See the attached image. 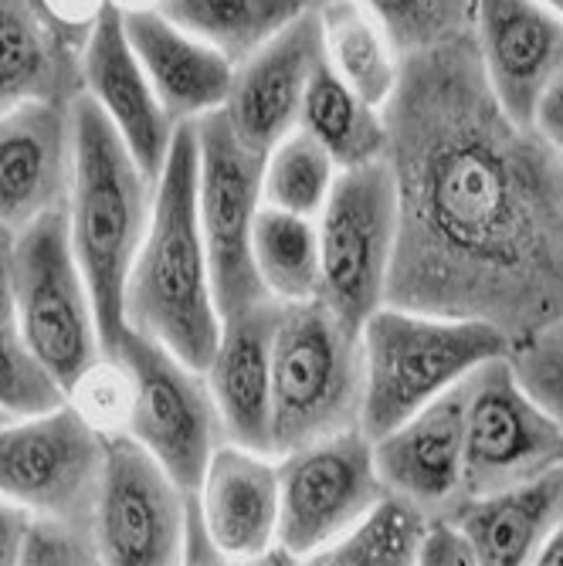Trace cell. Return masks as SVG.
Instances as JSON below:
<instances>
[{
    "instance_id": "obj_1",
    "label": "cell",
    "mask_w": 563,
    "mask_h": 566,
    "mask_svg": "<svg viewBox=\"0 0 563 566\" xmlns=\"http://www.w3.org/2000/svg\"><path fill=\"white\" fill-rule=\"evenodd\" d=\"M397 187L387 302L482 319L513 349L563 323V157L509 116L472 31L404 55L384 106Z\"/></svg>"
},
{
    "instance_id": "obj_2",
    "label": "cell",
    "mask_w": 563,
    "mask_h": 566,
    "mask_svg": "<svg viewBox=\"0 0 563 566\" xmlns=\"http://www.w3.org/2000/svg\"><path fill=\"white\" fill-rule=\"evenodd\" d=\"M123 313L126 326L160 339L184 364L197 370L211 364L221 336V313L197 218L194 123H177L170 157L153 193L149 228L126 279Z\"/></svg>"
},
{
    "instance_id": "obj_3",
    "label": "cell",
    "mask_w": 563,
    "mask_h": 566,
    "mask_svg": "<svg viewBox=\"0 0 563 566\" xmlns=\"http://www.w3.org/2000/svg\"><path fill=\"white\" fill-rule=\"evenodd\" d=\"M72 126L75 170L69 190V234L92 292L102 346L106 356H113L126 326V279L149 228L157 180L143 174L126 139L88 92L72 102Z\"/></svg>"
},
{
    "instance_id": "obj_4",
    "label": "cell",
    "mask_w": 563,
    "mask_h": 566,
    "mask_svg": "<svg viewBox=\"0 0 563 566\" xmlns=\"http://www.w3.org/2000/svg\"><path fill=\"white\" fill-rule=\"evenodd\" d=\"M364 410L374 441L441 394L462 387L482 364L513 356V339L482 319H458L384 302L361 329Z\"/></svg>"
},
{
    "instance_id": "obj_5",
    "label": "cell",
    "mask_w": 563,
    "mask_h": 566,
    "mask_svg": "<svg viewBox=\"0 0 563 566\" xmlns=\"http://www.w3.org/2000/svg\"><path fill=\"white\" fill-rule=\"evenodd\" d=\"M364 346L316 295L279 305L272 333V451L361 428Z\"/></svg>"
},
{
    "instance_id": "obj_6",
    "label": "cell",
    "mask_w": 563,
    "mask_h": 566,
    "mask_svg": "<svg viewBox=\"0 0 563 566\" xmlns=\"http://www.w3.org/2000/svg\"><path fill=\"white\" fill-rule=\"evenodd\" d=\"M11 285L24 343L65 394L106 356L92 292L72 251L69 208L48 211L14 234Z\"/></svg>"
},
{
    "instance_id": "obj_7",
    "label": "cell",
    "mask_w": 563,
    "mask_h": 566,
    "mask_svg": "<svg viewBox=\"0 0 563 566\" xmlns=\"http://www.w3.org/2000/svg\"><path fill=\"white\" fill-rule=\"evenodd\" d=\"M316 228L320 298L361 333L387 302L397 251V187L387 160L340 170Z\"/></svg>"
},
{
    "instance_id": "obj_8",
    "label": "cell",
    "mask_w": 563,
    "mask_h": 566,
    "mask_svg": "<svg viewBox=\"0 0 563 566\" xmlns=\"http://www.w3.org/2000/svg\"><path fill=\"white\" fill-rule=\"evenodd\" d=\"M197 126V218L208 248L211 285L218 313L234 316L241 308L272 302L254 275L251 231L262 211L265 153L238 139L221 109L194 119Z\"/></svg>"
},
{
    "instance_id": "obj_9",
    "label": "cell",
    "mask_w": 563,
    "mask_h": 566,
    "mask_svg": "<svg viewBox=\"0 0 563 566\" xmlns=\"http://www.w3.org/2000/svg\"><path fill=\"white\" fill-rule=\"evenodd\" d=\"M563 469V424L523 384L513 356H496L466 380L462 495H489Z\"/></svg>"
},
{
    "instance_id": "obj_10",
    "label": "cell",
    "mask_w": 563,
    "mask_h": 566,
    "mask_svg": "<svg viewBox=\"0 0 563 566\" xmlns=\"http://www.w3.org/2000/svg\"><path fill=\"white\" fill-rule=\"evenodd\" d=\"M384 492L374 465V441L361 428L289 448L279 454L275 546L292 563H313L361 523Z\"/></svg>"
},
{
    "instance_id": "obj_11",
    "label": "cell",
    "mask_w": 563,
    "mask_h": 566,
    "mask_svg": "<svg viewBox=\"0 0 563 566\" xmlns=\"http://www.w3.org/2000/svg\"><path fill=\"white\" fill-rule=\"evenodd\" d=\"M133 370L136 410L129 434L160 461L177 485L194 492L211 454L225 444L218 403L204 370L184 364L160 339L123 326L116 353Z\"/></svg>"
},
{
    "instance_id": "obj_12",
    "label": "cell",
    "mask_w": 563,
    "mask_h": 566,
    "mask_svg": "<svg viewBox=\"0 0 563 566\" xmlns=\"http://www.w3.org/2000/svg\"><path fill=\"white\" fill-rule=\"evenodd\" d=\"M102 461L106 438L62 400L0 428V499L14 502L28 516L92 523Z\"/></svg>"
},
{
    "instance_id": "obj_13",
    "label": "cell",
    "mask_w": 563,
    "mask_h": 566,
    "mask_svg": "<svg viewBox=\"0 0 563 566\" xmlns=\"http://www.w3.org/2000/svg\"><path fill=\"white\" fill-rule=\"evenodd\" d=\"M190 492L133 434L106 438V461L92 509L98 563H184Z\"/></svg>"
},
{
    "instance_id": "obj_14",
    "label": "cell",
    "mask_w": 563,
    "mask_h": 566,
    "mask_svg": "<svg viewBox=\"0 0 563 566\" xmlns=\"http://www.w3.org/2000/svg\"><path fill=\"white\" fill-rule=\"evenodd\" d=\"M320 62L323 34L316 8H310L254 55L234 65L231 92L221 113L244 146L269 153L279 139L299 129L302 98Z\"/></svg>"
},
{
    "instance_id": "obj_15",
    "label": "cell",
    "mask_w": 563,
    "mask_h": 566,
    "mask_svg": "<svg viewBox=\"0 0 563 566\" xmlns=\"http://www.w3.org/2000/svg\"><path fill=\"white\" fill-rule=\"evenodd\" d=\"M472 38L499 106L533 126L543 92L563 72V14L546 0H476Z\"/></svg>"
},
{
    "instance_id": "obj_16",
    "label": "cell",
    "mask_w": 563,
    "mask_h": 566,
    "mask_svg": "<svg viewBox=\"0 0 563 566\" xmlns=\"http://www.w3.org/2000/svg\"><path fill=\"white\" fill-rule=\"evenodd\" d=\"M72 170V106L28 102L0 113V228L18 234L34 218L69 208Z\"/></svg>"
},
{
    "instance_id": "obj_17",
    "label": "cell",
    "mask_w": 563,
    "mask_h": 566,
    "mask_svg": "<svg viewBox=\"0 0 563 566\" xmlns=\"http://www.w3.org/2000/svg\"><path fill=\"white\" fill-rule=\"evenodd\" d=\"M275 454L218 444L200 485L190 492L194 512L218 559L269 563L279 536V465Z\"/></svg>"
},
{
    "instance_id": "obj_18",
    "label": "cell",
    "mask_w": 563,
    "mask_h": 566,
    "mask_svg": "<svg viewBox=\"0 0 563 566\" xmlns=\"http://www.w3.org/2000/svg\"><path fill=\"white\" fill-rule=\"evenodd\" d=\"M82 82L98 102V109L126 139L129 153L149 180L164 174L177 123L164 109V102L146 78L136 51L123 28V11L106 4L92 24L82 48Z\"/></svg>"
},
{
    "instance_id": "obj_19",
    "label": "cell",
    "mask_w": 563,
    "mask_h": 566,
    "mask_svg": "<svg viewBox=\"0 0 563 566\" xmlns=\"http://www.w3.org/2000/svg\"><path fill=\"white\" fill-rule=\"evenodd\" d=\"M374 465L387 492L411 499L428 516L462 499L466 384L374 438Z\"/></svg>"
},
{
    "instance_id": "obj_20",
    "label": "cell",
    "mask_w": 563,
    "mask_h": 566,
    "mask_svg": "<svg viewBox=\"0 0 563 566\" xmlns=\"http://www.w3.org/2000/svg\"><path fill=\"white\" fill-rule=\"evenodd\" d=\"M279 302H259L221 319L211 364L204 367L218 403L225 441L272 451V333Z\"/></svg>"
},
{
    "instance_id": "obj_21",
    "label": "cell",
    "mask_w": 563,
    "mask_h": 566,
    "mask_svg": "<svg viewBox=\"0 0 563 566\" xmlns=\"http://www.w3.org/2000/svg\"><path fill=\"white\" fill-rule=\"evenodd\" d=\"M123 28L174 123H194L228 102L234 62L218 48L177 28L157 8L123 11Z\"/></svg>"
},
{
    "instance_id": "obj_22",
    "label": "cell",
    "mask_w": 563,
    "mask_h": 566,
    "mask_svg": "<svg viewBox=\"0 0 563 566\" xmlns=\"http://www.w3.org/2000/svg\"><path fill=\"white\" fill-rule=\"evenodd\" d=\"M82 48L38 0H0V113L28 102L72 106L85 92Z\"/></svg>"
},
{
    "instance_id": "obj_23",
    "label": "cell",
    "mask_w": 563,
    "mask_h": 566,
    "mask_svg": "<svg viewBox=\"0 0 563 566\" xmlns=\"http://www.w3.org/2000/svg\"><path fill=\"white\" fill-rule=\"evenodd\" d=\"M563 505V469L489 495H462L445 512L462 526L479 563H536Z\"/></svg>"
},
{
    "instance_id": "obj_24",
    "label": "cell",
    "mask_w": 563,
    "mask_h": 566,
    "mask_svg": "<svg viewBox=\"0 0 563 566\" xmlns=\"http://www.w3.org/2000/svg\"><path fill=\"white\" fill-rule=\"evenodd\" d=\"M326 65L371 106L384 109L394 95L404 51L364 0H326L316 8Z\"/></svg>"
},
{
    "instance_id": "obj_25",
    "label": "cell",
    "mask_w": 563,
    "mask_h": 566,
    "mask_svg": "<svg viewBox=\"0 0 563 566\" xmlns=\"http://www.w3.org/2000/svg\"><path fill=\"white\" fill-rule=\"evenodd\" d=\"M299 129L310 133L330 153L340 170L384 160V153H387L384 109L371 106L367 98L356 95L326 65V55L316 65L310 88H305Z\"/></svg>"
},
{
    "instance_id": "obj_26",
    "label": "cell",
    "mask_w": 563,
    "mask_h": 566,
    "mask_svg": "<svg viewBox=\"0 0 563 566\" xmlns=\"http://www.w3.org/2000/svg\"><path fill=\"white\" fill-rule=\"evenodd\" d=\"M157 11L238 65L302 11H310V4L305 0H160Z\"/></svg>"
},
{
    "instance_id": "obj_27",
    "label": "cell",
    "mask_w": 563,
    "mask_h": 566,
    "mask_svg": "<svg viewBox=\"0 0 563 566\" xmlns=\"http://www.w3.org/2000/svg\"><path fill=\"white\" fill-rule=\"evenodd\" d=\"M251 259L265 295L279 305L320 295V228L316 218H302L262 203L251 231Z\"/></svg>"
},
{
    "instance_id": "obj_28",
    "label": "cell",
    "mask_w": 563,
    "mask_h": 566,
    "mask_svg": "<svg viewBox=\"0 0 563 566\" xmlns=\"http://www.w3.org/2000/svg\"><path fill=\"white\" fill-rule=\"evenodd\" d=\"M428 512L397 492H384L343 539L323 549L313 563L336 566H407L418 563Z\"/></svg>"
},
{
    "instance_id": "obj_29",
    "label": "cell",
    "mask_w": 563,
    "mask_h": 566,
    "mask_svg": "<svg viewBox=\"0 0 563 566\" xmlns=\"http://www.w3.org/2000/svg\"><path fill=\"white\" fill-rule=\"evenodd\" d=\"M11 248H14V231L0 228V403L14 418H24L48 407H59L65 394L48 377V370L38 364L24 343L21 319L14 308V285H11Z\"/></svg>"
},
{
    "instance_id": "obj_30",
    "label": "cell",
    "mask_w": 563,
    "mask_h": 566,
    "mask_svg": "<svg viewBox=\"0 0 563 566\" xmlns=\"http://www.w3.org/2000/svg\"><path fill=\"white\" fill-rule=\"evenodd\" d=\"M336 174L340 167L330 153L305 129H292L265 153L262 203L302 218H320L333 193Z\"/></svg>"
},
{
    "instance_id": "obj_31",
    "label": "cell",
    "mask_w": 563,
    "mask_h": 566,
    "mask_svg": "<svg viewBox=\"0 0 563 566\" xmlns=\"http://www.w3.org/2000/svg\"><path fill=\"white\" fill-rule=\"evenodd\" d=\"M404 55L472 31L476 0H364Z\"/></svg>"
},
{
    "instance_id": "obj_32",
    "label": "cell",
    "mask_w": 563,
    "mask_h": 566,
    "mask_svg": "<svg viewBox=\"0 0 563 566\" xmlns=\"http://www.w3.org/2000/svg\"><path fill=\"white\" fill-rule=\"evenodd\" d=\"M65 400L102 438L129 434L133 410H136L133 370L119 356H98L95 364L88 370H82L75 377V384L65 390Z\"/></svg>"
},
{
    "instance_id": "obj_33",
    "label": "cell",
    "mask_w": 563,
    "mask_h": 566,
    "mask_svg": "<svg viewBox=\"0 0 563 566\" xmlns=\"http://www.w3.org/2000/svg\"><path fill=\"white\" fill-rule=\"evenodd\" d=\"M18 563H98V543L88 520L28 516Z\"/></svg>"
},
{
    "instance_id": "obj_34",
    "label": "cell",
    "mask_w": 563,
    "mask_h": 566,
    "mask_svg": "<svg viewBox=\"0 0 563 566\" xmlns=\"http://www.w3.org/2000/svg\"><path fill=\"white\" fill-rule=\"evenodd\" d=\"M513 364H517V374L523 377V384L563 424V323L520 343L513 349Z\"/></svg>"
},
{
    "instance_id": "obj_35",
    "label": "cell",
    "mask_w": 563,
    "mask_h": 566,
    "mask_svg": "<svg viewBox=\"0 0 563 566\" xmlns=\"http://www.w3.org/2000/svg\"><path fill=\"white\" fill-rule=\"evenodd\" d=\"M418 563L462 566V563H479V556H476V546L469 543V536L462 533V526H458L448 512H435V516H428V526L421 536Z\"/></svg>"
},
{
    "instance_id": "obj_36",
    "label": "cell",
    "mask_w": 563,
    "mask_h": 566,
    "mask_svg": "<svg viewBox=\"0 0 563 566\" xmlns=\"http://www.w3.org/2000/svg\"><path fill=\"white\" fill-rule=\"evenodd\" d=\"M38 4L55 18L69 34H75V38H88V31H92V24L98 21V14H102V8L110 4V0H38Z\"/></svg>"
},
{
    "instance_id": "obj_37",
    "label": "cell",
    "mask_w": 563,
    "mask_h": 566,
    "mask_svg": "<svg viewBox=\"0 0 563 566\" xmlns=\"http://www.w3.org/2000/svg\"><path fill=\"white\" fill-rule=\"evenodd\" d=\"M533 129L563 153V72L550 82V88L543 92L536 116H533Z\"/></svg>"
},
{
    "instance_id": "obj_38",
    "label": "cell",
    "mask_w": 563,
    "mask_h": 566,
    "mask_svg": "<svg viewBox=\"0 0 563 566\" xmlns=\"http://www.w3.org/2000/svg\"><path fill=\"white\" fill-rule=\"evenodd\" d=\"M24 526H28V512L18 509L8 499H0V566H4V563H18Z\"/></svg>"
},
{
    "instance_id": "obj_39",
    "label": "cell",
    "mask_w": 563,
    "mask_h": 566,
    "mask_svg": "<svg viewBox=\"0 0 563 566\" xmlns=\"http://www.w3.org/2000/svg\"><path fill=\"white\" fill-rule=\"evenodd\" d=\"M536 563H556V566H563V505H560V512H556L553 530H550V536H546V543H543Z\"/></svg>"
},
{
    "instance_id": "obj_40",
    "label": "cell",
    "mask_w": 563,
    "mask_h": 566,
    "mask_svg": "<svg viewBox=\"0 0 563 566\" xmlns=\"http://www.w3.org/2000/svg\"><path fill=\"white\" fill-rule=\"evenodd\" d=\"M119 11H146V8H157L160 0H110Z\"/></svg>"
},
{
    "instance_id": "obj_41",
    "label": "cell",
    "mask_w": 563,
    "mask_h": 566,
    "mask_svg": "<svg viewBox=\"0 0 563 566\" xmlns=\"http://www.w3.org/2000/svg\"><path fill=\"white\" fill-rule=\"evenodd\" d=\"M8 421H14V415H11V410H8L4 403H0V428H4Z\"/></svg>"
},
{
    "instance_id": "obj_42",
    "label": "cell",
    "mask_w": 563,
    "mask_h": 566,
    "mask_svg": "<svg viewBox=\"0 0 563 566\" xmlns=\"http://www.w3.org/2000/svg\"><path fill=\"white\" fill-rule=\"evenodd\" d=\"M546 4H550V8H553L556 14H563V0H546Z\"/></svg>"
},
{
    "instance_id": "obj_43",
    "label": "cell",
    "mask_w": 563,
    "mask_h": 566,
    "mask_svg": "<svg viewBox=\"0 0 563 566\" xmlns=\"http://www.w3.org/2000/svg\"><path fill=\"white\" fill-rule=\"evenodd\" d=\"M305 4H310V8H320V4H326V0H305Z\"/></svg>"
},
{
    "instance_id": "obj_44",
    "label": "cell",
    "mask_w": 563,
    "mask_h": 566,
    "mask_svg": "<svg viewBox=\"0 0 563 566\" xmlns=\"http://www.w3.org/2000/svg\"><path fill=\"white\" fill-rule=\"evenodd\" d=\"M560 157H563V153H560Z\"/></svg>"
}]
</instances>
